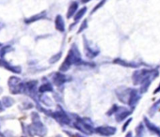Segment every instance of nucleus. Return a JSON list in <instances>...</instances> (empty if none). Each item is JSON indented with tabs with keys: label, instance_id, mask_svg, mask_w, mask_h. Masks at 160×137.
<instances>
[{
	"label": "nucleus",
	"instance_id": "obj_14",
	"mask_svg": "<svg viewBox=\"0 0 160 137\" xmlns=\"http://www.w3.org/2000/svg\"><path fill=\"white\" fill-rule=\"evenodd\" d=\"M144 122L146 123V127L148 128V130H149L150 131H152V132L157 134V135L160 137V130H159L157 127H155V125H153L152 123H151V122L147 119V117L144 118Z\"/></svg>",
	"mask_w": 160,
	"mask_h": 137
},
{
	"label": "nucleus",
	"instance_id": "obj_21",
	"mask_svg": "<svg viewBox=\"0 0 160 137\" xmlns=\"http://www.w3.org/2000/svg\"><path fill=\"white\" fill-rule=\"evenodd\" d=\"M86 11H87V8H83V9L80 10L79 12H76V14H75V16H74V21L76 22V21H78L79 19H81V18L84 16Z\"/></svg>",
	"mask_w": 160,
	"mask_h": 137
},
{
	"label": "nucleus",
	"instance_id": "obj_10",
	"mask_svg": "<svg viewBox=\"0 0 160 137\" xmlns=\"http://www.w3.org/2000/svg\"><path fill=\"white\" fill-rule=\"evenodd\" d=\"M140 99V95H139V92L137 90V89H132L131 90V93H130V97H129V100H128V104L134 108L136 106V104L138 103V102L139 101Z\"/></svg>",
	"mask_w": 160,
	"mask_h": 137
},
{
	"label": "nucleus",
	"instance_id": "obj_4",
	"mask_svg": "<svg viewBox=\"0 0 160 137\" xmlns=\"http://www.w3.org/2000/svg\"><path fill=\"white\" fill-rule=\"evenodd\" d=\"M9 87L12 94L23 93L26 90V85L21 82V80L17 77H11L9 79Z\"/></svg>",
	"mask_w": 160,
	"mask_h": 137
},
{
	"label": "nucleus",
	"instance_id": "obj_7",
	"mask_svg": "<svg viewBox=\"0 0 160 137\" xmlns=\"http://www.w3.org/2000/svg\"><path fill=\"white\" fill-rule=\"evenodd\" d=\"M131 88H120L117 90V96L119 98V100L122 102H128L129 97H130V93H131Z\"/></svg>",
	"mask_w": 160,
	"mask_h": 137
},
{
	"label": "nucleus",
	"instance_id": "obj_26",
	"mask_svg": "<svg viewBox=\"0 0 160 137\" xmlns=\"http://www.w3.org/2000/svg\"><path fill=\"white\" fill-rule=\"evenodd\" d=\"M86 26H87V21H85V22H84V23L82 24V26H81V28L79 29V31H78V32L80 33V32H81V31H82L83 29H85V28H86Z\"/></svg>",
	"mask_w": 160,
	"mask_h": 137
},
{
	"label": "nucleus",
	"instance_id": "obj_15",
	"mask_svg": "<svg viewBox=\"0 0 160 137\" xmlns=\"http://www.w3.org/2000/svg\"><path fill=\"white\" fill-rule=\"evenodd\" d=\"M78 8V3L77 2H72L71 4V6L69 7V10H68V13H67V18H71L76 12Z\"/></svg>",
	"mask_w": 160,
	"mask_h": 137
},
{
	"label": "nucleus",
	"instance_id": "obj_17",
	"mask_svg": "<svg viewBox=\"0 0 160 137\" xmlns=\"http://www.w3.org/2000/svg\"><path fill=\"white\" fill-rule=\"evenodd\" d=\"M53 91V87L50 84H44L39 87V92L40 93H44V92H51Z\"/></svg>",
	"mask_w": 160,
	"mask_h": 137
},
{
	"label": "nucleus",
	"instance_id": "obj_8",
	"mask_svg": "<svg viewBox=\"0 0 160 137\" xmlns=\"http://www.w3.org/2000/svg\"><path fill=\"white\" fill-rule=\"evenodd\" d=\"M95 130L104 135V136H111L113 134H115L116 132V128L114 127H110V126H102V127H99V128H96Z\"/></svg>",
	"mask_w": 160,
	"mask_h": 137
},
{
	"label": "nucleus",
	"instance_id": "obj_27",
	"mask_svg": "<svg viewBox=\"0 0 160 137\" xmlns=\"http://www.w3.org/2000/svg\"><path fill=\"white\" fill-rule=\"evenodd\" d=\"M131 120H132V119H131V118H130V119H128V120H127V122H126V123H125V124H124V126H123V127H122V130H123V131H124V130H126V128H127V126H128V125H129V123H130V122H131Z\"/></svg>",
	"mask_w": 160,
	"mask_h": 137
},
{
	"label": "nucleus",
	"instance_id": "obj_31",
	"mask_svg": "<svg viewBox=\"0 0 160 137\" xmlns=\"http://www.w3.org/2000/svg\"><path fill=\"white\" fill-rule=\"evenodd\" d=\"M0 51H1V45H0Z\"/></svg>",
	"mask_w": 160,
	"mask_h": 137
},
{
	"label": "nucleus",
	"instance_id": "obj_2",
	"mask_svg": "<svg viewBox=\"0 0 160 137\" xmlns=\"http://www.w3.org/2000/svg\"><path fill=\"white\" fill-rule=\"evenodd\" d=\"M158 73L157 71H150V70H140V71H136L133 73V83L134 85H141L144 81L147 79H154L157 77Z\"/></svg>",
	"mask_w": 160,
	"mask_h": 137
},
{
	"label": "nucleus",
	"instance_id": "obj_16",
	"mask_svg": "<svg viewBox=\"0 0 160 137\" xmlns=\"http://www.w3.org/2000/svg\"><path fill=\"white\" fill-rule=\"evenodd\" d=\"M37 85H38L37 81H31V82H28L26 85V87L28 89V91L31 94H35V91H36V88H37Z\"/></svg>",
	"mask_w": 160,
	"mask_h": 137
},
{
	"label": "nucleus",
	"instance_id": "obj_6",
	"mask_svg": "<svg viewBox=\"0 0 160 137\" xmlns=\"http://www.w3.org/2000/svg\"><path fill=\"white\" fill-rule=\"evenodd\" d=\"M59 109V108H58ZM53 117H55L58 122H60V123H62V124H70V122H71V120H70V118H69V116L62 111V110H58L57 112H55L54 114H53Z\"/></svg>",
	"mask_w": 160,
	"mask_h": 137
},
{
	"label": "nucleus",
	"instance_id": "obj_29",
	"mask_svg": "<svg viewBox=\"0 0 160 137\" xmlns=\"http://www.w3.org/2000/svg\"><path fill=\"white\" fill-rule=\"evenodd\" d=\"M3 111V107H2V103L1 102H0V112H2Z\"/></svg>",
	"mask_w": 160,
	"mask_h": 137
},
{
	"label": "nucleus",
	"instance_id": "obj_18",
	"mask_svg": "<svg viewBox=\"0 0 160 137\" xmlns=\"http://www.w3.org/2000/svg\"><path fill=\"white\" fill-rule=\"evenodd\" d=\"M45 15H46L45 12H41L40 14H37V15H35V16H33V17L29 18L28 20H26V23H32V22H34V21L40 20V19H42V18L45 17Z\"/></svg>",
	"mask_w": 160,
	"mask_h": 137
},
{
	"label": "nucleus",
	"instance_id": "obj_9",
	"mask_svg": "<svg viewBox=\"0 0 160 137\" xmlns=\"http://www.w3.org/2000/svg\"><path fill=\"white\" fill-rule=\"evenodd\" d=\"M130 114H131V111L127 110L126 108H124V107H118V109L116 111V120L118 122H121L123 119H125Z\"/></svg>",
	"mask_w": 160,
	"mask_h": 137
},
{
	"label": "nucleus",
	"instance_id": "obj_5",
	"mask_svg": "<svg viewBox=\"0 0 160 137\" xmlns=\"http://www.w3.org/2000/svg\"><path fill=\"white\" fill-rule=\"evenodd\" d=\"M74 127L79 130L80 131L82 132H85L87 134H92L93 132V129H92V126H89L87 124H85L81 118H78V120L74 123Z\"/></svg>",
	"mask_w": 160,
	"mask_h": 137
},
{
	"label": "nucleus",
	"instance_id": "obj_25",
	"mask_svg": "<svg viewBox=\"0 0 160 137\" xmlns=\"http://www.w3.org/2000/svg\"><path fill=\"white\" fill-rule=\"evenodd\" d=\"M61 54H62L61 53H58V54H56L54 57H52V58L50 59V63H53V62L55 63V62H57V61L60 58V55H61Z\"/></svg>",
	"mask_w": 160,
	"mask_h": 137
},
{
	"label": "nucleus",
	"instance_id": "obj_19",
	"mask_svg": "<svg viewBox=\"0 0 160 137\" xmlns=\"http://www.w3.org/2000/svg\"><path fill=\"white\" fill-rule=\"evenodd\" d=\"M115 63H119L120 65H122V66H126V67H131V68H137L139 66V64H135V63H127L122 59H116L114 61Z\"/></svg>",
	"mask_w": 160,
	"mask_h": 137
},
{
	"label": "nucleus",
	"instance_id": "obj_1",
	"mask_svg": "<svg viewBox=\"0 0 160 137\" xmlns=\"http://www.w3.org/2000/svg\"><path fill=\"white\" fill-rule=\"evenodd\" d=\"M81 63H83V61L81 60V54H80V53H79V51L77 49V46H75L73 44L71 47L66 59L61 64V66L59 68V71L60 72H67L72 64L79 65Z\"/></svg>",
	"mask_w": 160,
	"mask_h": 137
},
{
	"label": "nucleus",
	"instance_id": "obj_12",
	"mask_svg": "<svg viewBox=\"0 0 160 137\" xmlns=\"http://www.w3.org/2000/svg\"><path fill=\"white\" fill-rule=\"evenodd\" d=\"M0 66H2L4 68H6L7 70L12 72V73H21V68L20 67H16V66H11L9 65L7 62L3 61V60H0Z\"/></svg>",
	"mask_w": 160,
	"mask_h": 137
},
{
	"label": "nucleus",
	"instance_id": "obj_22",
	"mask_svg": "<svg viewBox=\"0 0 160 137\" xmlns=\"http://www.w3.org/2000/svg\"><path fill=\"white\" fill-rule=\"evenodd\" d=\"M11 49H12V48H11L10 46H6V47L2 48L1 51H0V55H1V56H4L6 53H8V52L11 51Z\"/></svg>",
	"mask_w": 160,
	"mask_h": 137
},
{
	"label": "nucleus",
	"instance_id": "obj_11",
	"mask_svg": "<svg viewBox=\"0 0 160 137\" xmlns=\"http://www.w3.org/2000/svg\"><path fill=\"white\" fill-rule=\"evenodd\" d=\"M67 81V77L61 73H56L53 75V83L57 87H60Z\"/></svg>",
	"mask_w": 160,
	"mask_h": 137
},
{
	"label": "nucleus",
	"instance_id": "obj_20",
	"mask_svg": "<svg viewBox=\"0 0 160 137\" xmlns=\"http://www.w3.org/2000/svg\"><path fill=\"white\" fill-rule=\"evenodd\" d=\"M2 103L6 106V107H11L13 103H14V101L13 99H12L11 97H4L2 99Z\"/></svg>",
	"mask_w": 160,
	"mask_h": 137
},
{
	"label": "nucleus",
	"instance_id": "obj_28",
	"mask_svg": "<svg viewBox=\"0 0 160 137\" xmlns=\"http://www.w3.org/2000/svg\"><path fill=\"white\" fill-rule=\"evenodd\" d=\"M159 91H160V85H159V86H158V87H157V88H156V89L153 91V93L155 94V93H157V92H159Z\"/></svg>",
	"mask_w": 160,
	"mask_h": 137
},
{
	"label": "nucleus",
	"instance_id": "obj_23",
	"mask_svg": "<svg viewBox=\"0 0 160 137\" xmlns=\"http://www.w3.org/2000/svg\"><path fill=\"white\" fill-rule=\"evenodd\" d=\"M142 133H143V125H139L138 128H137V134H138V137H142Z\"/></svg>",
	"mask_w": 160,
	"mask_h": 137
},
{
	"label": "nucleus",
	"instance_id": "obj_3",
	"mask_svg": "<svg viewBox=\"0 0 160 137\" xmlns=\"http://www.w3.org/2000/svg\"><path fill=\"white\" fill-rule=\"evenodd\" d=\"M31 117H32V125H31L30 129L33 131V134H38V135L43 136L46 133V129L44 128L43 124L42 123L38 114L32 113Z\"/></svg>",
	"mask_w": 160,
	"mask_h": 137
},
{
	"label": "nucleus",
	"instance_id": "obj_13",
	"mask_svg": "<svg viewBox=\"0 0 160 137\" xmlns=\"http://www.w3.org/2000/svg\"><path fill=\"white\" fill-rule=\"evenodd\" d=\"M55 25H56V28L60 31L63 32L65 30V25H64V21L62 19V17L60 15H58L55 19Z\"/></svg>",
	"mask_w": 160,
	"mask_h": 137
},
{
	"label": "nucleus",
	"instance_id": "obj_30",
	"mask_svg": "<svg viewBox=\"0 0 160 137\" xmlns=\"http://www.w3.org/2000/svg\"><path fill=\"white\" fill-rule=\"evenodd\" d=\"M0 137H4V136H3V135H2L1 133H0Z\"/></svg>",
	"mask_w": 160,
	"mask_h": 137
},
{
	"label": "nucleus",
	"instance_id": "obj_24",
	"mask_svg": "<svg viewBox=\"0 0 160 137\" xmlns=\"http://www.w3.org/2000/svg\"><path fill=\"white\" fill-rule=\"evenodd\" d=\"M41 100H42V102H43L45 104H47V105H52V102H50L51 101H50V99L47 97V96H42V98H41Z\"/></svg>",
	"mask_w": 160,
	"mask_h": 137
}]
</instances>
